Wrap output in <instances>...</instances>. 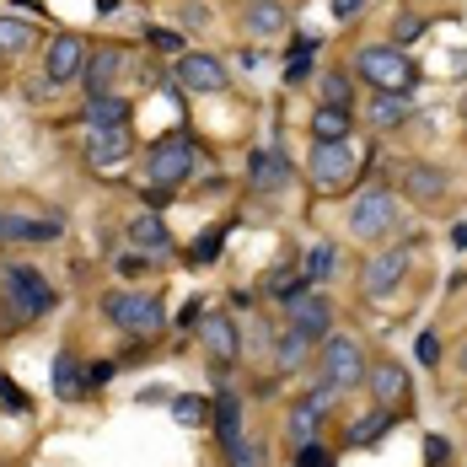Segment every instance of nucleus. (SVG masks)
<instances>
[{
	"label": "nucleus",
	"mask_w": 467,
	"mask_h": 467,
	"mask_svg": "<svg viewBox=\"0 0 467 467\" xmlns=\"http://www.w3.org/2000/svg\"><path fill=\"white\" fill-rule=\"evenodd\" d=\"M462 119H467V97H462Z\"/></svg>",
	"instance_id": "nucleus-42"
},
{
	"label": "nucleus",
	"mask_w": 467,
	"mask_h": 467,
	"mask_svg": "<svg viewBox=\"0 0 467 467\" xmlns=\"http://www.w3.org/2000/svg\"><path fill=\"white\" fill-rule=\"evenodd\" d=\"M226 457H232V467H269V451L258 441H236V446H226Z\"/></svg>",
	"instance_id": "nucleus-30"
},
{
	"label": "nucleus",
	"mask_w": 467,
	"mask_h": 467,
	"mask_svg": "<svg viewBox=\"0 0 467 467\" xmlns=\"http://www.w3.org/2000/svg\"><path fill=\"white\" fill-rule=\"evenodd\" d=\"M65 232L54 215L44 221H33V215H0V242H54V236Z\"/></svg>",
	"instance_id": "nucleus-12"
},
{
	"label": "nucleus",
	"mask_w": 467,
	"mask_h": 467,
	"mask_svg": "<svg viewBox=\"0 0 467 467\" xmlns=\"http://www.w3.org/2000/svg\"><path fill=\"white\" fill-rule=\"evenodd\" d=\"M130 150H135V140H130V124H113V130H92L87 135V161L92 167H119V161H130Z\"/></svg>",
	"instance_id": "nucleus-8"
},
{
	"label": "nucleus",
	"mask_w": 467,
	"mask_h": 467,
	"mask_svg": "<svg viewBox=\"0 0 467 467\" xmlns=\"http://www.w3.org/2000/svg\"><path fill=\"white\" fill-rule=\"evenodd\" d=\"M145 269H150V264H145L140 253H119V275H124V280H130V275H145Z\"/></svg>",
	"instance_id": "nucleus-36"
},
{
	"label": "nucleus",
	"mask_w": 467,
	"mask_h": 467,
	"mask_svg": "<svg viewBox=\"0 0 467 467\" xmlns=\"http://www.w3.org/2000/svg\"><path fill=\"white\" fill-rule=\"evenodd\" d=\"M172 409H178V420H188V424L199 420V403H193V398H178V403H172Z\"/></svg>",
	"instance_id": "nucleus-39"
},
{
	"label": "nucleus",
	"mask_w": 467,
	"mask_h": 467,
	"mask_svg": "<svg viewBox=\"0 0 467 467\" xmlns=\"http://www.w3.org/2000/svg\"><path fill=\"white\" fill-rule=\"evenodd\" d=\"M199 338H204V349H210L215 360H236V327H232V317H204V323H199Z\"/></svg>",
	"instance_id": "nucleus-17"
},
{
	"label": "nucleus",
	"mask_w": 467,
	"mask_h": 467,
	"mask_svg": "<svg viewBox=\"0 0 467 467\" xmlns=\"http://www.w3.org/2000/svg\"><path fill=\"white\" fill-rule=\"evenodd\" d=\"M87 124H92V130L130 124V102H124L119 92H92V97H87Z\"/></svg>",
	"instance_id": "nucleus-13"
},
{
	"label": "nucleus",
	"mask_w": 467,
	"mask_h": 467,
	"mask_svg": "<svg viewBox=\"0 0 467 467\" xmlns=\"http://www.w3.org/2000/svg\"><path fill=\"white\" fill-rule=\"evenodd\" d=\"M366 381V355H360V344L355 338H333L323 349V387L327 392H349V387H360Z\"/></svg>",
	"instance_id": "nucleus-4"
},
{
	"label": "nucleus",
	"mask_w": 467,
	"mask_h": 467,
	"mask_svg": "<svg viewBox=\"0 0 467 467\" xmlns=\"http://www.w3.org/2000/svg\"><path fill=\"white\" fill-rule=\"evenodd\" d=\"M0 398H5V403H11V409H22V392H16V387H11V376H0Z\"/></svg>",
	"instance_id": "nucleus-40"
},
{
	"label": "nucleus",
	"mask_w": 467,
	"mask_h": 467,
	"mask_svg": "<svg viewBox=\"0 0 467 467\" xmlns=\"http://www.w3.org/2000/svg\"><path fill=\"white\" fill-rule=\"evenodd\" d=\"M312 48H317V38H301V44H296L290 65H285V81H301V76L312 70Z\"/></svg>",
	"instance_id": "nucleus-32"
},
{
	"label": "nucleus",
	"mask_w": 467,
	"mask_h": 467,
	"mask_svg": "<svg viewBox=\"0 0 467 467\" xmlns=\"http://www.w3.org/2000/svg\"><path fill=\"white\" fill-rule=\"evenodd\" d=\"M215 435H221V446H236L242 441V398L236 392H221L215 398Z\"/></svg>",
	"instance_id": "nucleus-20"
},
{
	"label": "nucleus",
	"mask_w": 467,
	"mask_h": 467,
	"mask_svg": "<svg viewBox=\"0 0 467 467\" xmlns=\"http://www.w3.org/2000/svg\"><path fill=\"white\" fill-rule=\"evenodd\" d=\"M150 44H156V48H183L172 33H161V27H150Z\"/></svg>",
	"instance_id": "nucleus-41"
},
{
	"label": "nucleus",
	"mask_w": 467,
	"mask_h": 467,
	"mask_svg": "<svg viewBox=\"0 0 467 467\" xmlns=\"http://www.w3.org/2000/svg\"><path fill=\"white\" fill-rule=\"evenodd\" d=\"M360 11H366V0H333V16H338V22H355Z\"/></svg>",
	"instance_id": "nucleus-37"
},
{
	"label": "nucleus",
	"mask_w": 467,
	"mask_h": 467,
	"mask_svg": "<svg viewBox=\"0 0 467 467\" xmlns=\"http://www.w3.org/2000/svg\"><path fill=\"white\" fill-rule=\"evenodd\" d=\"M221 242H226V226H221V232H204L193 242V264H210V258L221 253Z\"/></svg>",
	"instance_id": "nucleus-33"
},
{
	"label": "nucleus",
	"mask_w": 467,
	"mask_h": 467,
	"mask_svg": "<svg viewBox=\"0 0 467 467\" xmlns=\"http://www.w3.org/2000/svg\"><path fill=\"white\" fill-rule=\"evenodd\" d=\"M327 457H323V446H317V441H306V446H301V462L296 467H323Z\"/></svg>",
	"instance_id": "nucleus-38"
},
{
	"label": "nucleus",
	"mask_w": 467,
	"mask_h": 467,
	"mask_svg": "<svg viewBox=\"0 0 467 467\" xmlns=\"http://www.w3.org/2000/svg\"><path fill=\"white\" fill-rule=\"evenodd\" d=\"M54 392H59V398H81V392H87V381H81V366H76V355H70V349L54 360Z\"/></svg>",
	"instance_id": "nucleus-24"
},
{
	"label": "nucleus",
	"mask_w": 467,
	"mask_h": 467,
	"mask_svg": "<svg viewBox=\"0 0 467 467\" xmlns=\"http://www.w3.org/2000/svg\"><path fill=\"white\" fill-rule=\"evenodd\" d=\"M130 242L145 247V253H167V247H172V232L161 226V215L145 210V215H130Z\"/></svg>",
	"instance_id": "nucleus-15"
},
{
	"label": "nucleus",
	"mask_w": 467,
	"mask_h": 467,
	"mask_svg": "<svg viewBox=\"0 0 467 467\" xmlns=\"http://www.w3.org/2000/svg\"><path fill=\"white\" fill-rule=\"evenodd\" d=\"M414 355H420L424 366H435V360H441V338H435V333H420V338H414Z\"/></svg>",
	"instance_id": "nucleus-35"
},
{
	"label": "nucleus",
	"mask_w": 467,
	"mask_h": 467,
	"mask_svg": "<svg viewBox=\"0 0 467 467\" xmlns=\"http://www.w3.org/2000/svg\"><path fill=\"white\" fill-rule=\"evenodd\" d=\"M371 376V387H376V398H381V409L387 403H403V392H409V376H403V366H392V360H381Z\"/></svg>",
	"instance_id": "nucleus-21"
},
{
	"label": "nucleus",
	"mask_w": 467,
	"mask_h": 467,
	"mask_svg": "<svg viewBox=\"0 0 467 467\" xmlns=\"http://www.w3.org/2000/svg\"><path fill=\"white\" fill-rule=\"evenodd\" d=\"M247 172H253L258 188H285V178H290V167H285L280 150H253V156H247Z\"/></svg>",
	"instance_id": "nucleus-19"
},
{
	"label": "nucleus",
	"mask_w": 467,
	"mask_h": 467,
	"mask_svg": "<svg viewBox=\"0 0 467 467\" xmlns=\"http://www.w3.org/2000/svg\"><path fill=\"white\" fill-rule=\"evenodd\" d=\"M178 87H188V92H226V70L210 54H183L178 59Z\"/></svg>",
	"instance_id": "nucleus-9"
},
{
	"label": "nucleus",
	"mask_w": 467,
	"mask_h": 467,
	"mask_svg": "<svg viewBox=\"0 0 467 467\" xmlns=\"http://www.w3.org/2000/svg\"><path fill=\"white\" fill-rule=\"evenodd\" d=\"M409 193H414L420 204H430V199H441V193H446V178H441L435 167H414V172H409Z\"/></svg>",
	"instance_id": "nucleus-26"
},
{
	"label": "nucleus",
	"mask_w": 467,
	"mask_h": 467,
	"mask_svg": "<svg viewBox=\"0 0 467 467\" xmlns=\"http://www.w3.org/2000/svg\"><path fill=\"white\" fill-rule=\"evenodd\" d=\"M403 275H409V253H403V247H392V253H381V258H371V264H366L360 290H366V296H387V290L403 280Z\"/></svg>",
	"instance_id": "nucleus-11"
},
{
	"label": "nucleus",
	"mask_w": 467,
	"mask_h": 467,
	"mask_svg": "<svg viewBox=\"0 0 467 467\" xmlns=\"http://www.w3.org/2000/svg\"><path fill=\"white\" fill-rule=\"evenodd\" d=\"M387 430H392V414H387V409H376V414H366V420L349 430V441H355V446H376Z\"/></svg>",
	"instance_id": "nucleus-27"
},
{
	"label": "nucleus",
	"mask_w": 467,
	"mask_h": 467,
	"mask_svg": "<svg viewBox=\"0 0 467 467\" xmlns=\"http://www.w3.org/2000/svg\"><path fill=\"white\" fill-rule=\"evenodd\" d=\"M392 226H398V199H392L387 188H371V193L355 199V210H349V232L360 236V242H376V236H387Z\"/></svg>",
	"instance_id": "nucleus-3"
},
{
	"label": "nucleus",
	"mask_w": 467,
	"mask_h": 467,
	"mask_svg": "<svg viewBox=\"0 0 467 467\" xmlns=\"http://www.w3.org/2000/svg\"><path fill=\"white\" fill-rule=\"evenodd\" d=\"M22 48H33V27H27V22L0 16V54H22Z\"/></svg>",
	"instance_id": "nucleus-28"
},
{
	"label": "nucleus",
	"mask_w": 467,
	"mask_h": 467,
	"mask_svg": "<svg viewBox=\"0 0 467 467\" xmlns=\"http://www.w3.org/2000/svg\"><path fill=\"white\" fill-rule=\"evenodd\" d=\"M193 172V145L183 135H167V140L150 145V156H145V178L150 188H178Z\"/></svg>",
	"instance_id": "nucleus-2"
},
{
	"label": "nucleus",
	"mask_w": 467,
	"mask_h": 467,
	"mask_svg": "<svg viewBox=\"0 0 467 467\" xmlns=\"http://www.w3.org/2000/svg\"><path fill=\"white\" fill-rule=\"evenodd\" d=\"M81 59H87V48H81V38H54L48 44V81H70L76 70H81Z\"/></svg>",
	"instance_id": "nucleus-14"
},
{
	"label": "nucleus",
	"mask_w": 467,
	"mask_h": 467,
	"mask_svg": "<svg viewBox=\"0 0 467 467\" xmlns=\"http://www.w3.org/2000/svg\"><path fill=\"white\" fill-rule=\"evenodd\" d=\"M312 135H317V140H344V135H349V108L323 102V108L312 113Z\"/></svg>",
	"instance_id": "nucleus-22"
},
{
	"label": "nucleus",
	"mask_w": 467,
	"mask_h": 467,
	"mask_svg": "<svg viewBox=\"0 0 467 467\" xmlns=\"http://www.w3.org/2000/svg\"><path fill=\"white\" fill-rule=\"evenodd\" d=\"M360 76L371 81L376 92H409V87H414L409 54H403V48H387V44L360 48Z\"/></svg>",
	"instance_id": "nucleus-1"
},
{
	"label": "nucleus",
	"mask_w": 467,
	"mask_h": 467,
	"mask_svg": "<svg viewBox=\"0 0 467 467\" xmlns=\"http://www.w3.org/2000/svg\"><path fill=\"white\" fill-rule=\"evenodd\" d=\"M327 323H333V306H327L323 296H290V327L301 333V338H323Z\"/></svg>",
	"instance_id": "nucleus-10"
},
{
	"label": "nucleus",
	"mask_w": 467,
	"mask_h": 467,
	"mask_svg": "<svg viewBox=\"0 0 467 467\" xmlns=\"http://www.w3.org/2000/svg\"><path fill=\"white\" fill-rule=\"evenodd\" d=\"M119 65H124V54H119V48H97L92 59H81V76H87V97H92V92H108V81L119 76Z\"/></svg>",
	"instance_id": "nucleus-16"
},
{
	"label": "nucleus",
	"mask_w": 467,
	"mask_h": 467,
	"mask_svg": "<svg viewBox=\"0 0 467 467\" xmlns=\"http://www.w3.org/2000/svg\"><path fill=\"white\" fill-rule=\"evenodd\" d=\"M301 275H306V285H323L327 275H333V247H327V242L312 247V258H306V269H301Z\"/></svg>",
	"instance_id": "nucleus-29"
},
{
	"label": "nucleus",
	"mask_w": 467,
	"mask_h": 467,
	"mask_svg": "<svg viewBox=\"0 0 467 467\" xmlns=\"http://www.w3.org/2000/svg\"><path fill=\"white\" fill-rule=\"evenodd\" d=\"M323 102H333V108H349V81H344V76H323Z\"/></svg>",
	"instance_id": "nucleus-34"
},
{
	"label": "nucleus",
	"mask_w": 467,
	"mask_h": 467,
	"mask_svg": "<svg viewBox=\"0 0 467 467\" xmlns=\"http://www.w3.org/2000/svg\"><path fill=\"white\" fill-rule=\"evenodd\" d=\"M247 27H253L258 38H269V33H280V27H285V5H280V0H258V5L247 11Z\"/></svg>",
	"instance_id": "nucleus-25"
},
{
	"label": "nucleus",
	"mask_w": 467,
	"mask_h": 467,
	"mask_svg": "<svg viewBox=\"0 0 467 467\" xmlns=\"http://www.w3.org/2000/svg\"><path fill=\"white\" fill-rule=\"evenodd\" d=\"M306 344H312V338H301L296 327L285 333V338H280V371H296V366H301V355H306Z\"/></svg>",
	"instance_id": "nucleus-31"
},
{
	"label": "nucleus",
	"mask_w": 467,
	"mask_h": 467,
	"mask_svg": "<svg viewBox=\"0 0 467 467\" xmlns=\"http://www.w3.org/2000/svg\"><path fill=\"white\" fill-rule=\"evenodd\" d=\"M312 178L323 188H338L355 178V150H349V140H317V150H312Z\"/></svg>",
	"instance_id": "nucleus-7"
},
{
	"label": "nucleus",
	"mask_w": 467,
	"mask_h": 467,
	"mask_svg": "<svg viewBox=\"0 0 467 467\" xmlns=\"http://www.w3.org/2000/svg\"><path fill=\"white\" fill-rule=\"evenodd\" d=\"M398 119H409V97L403 92H376L371 97V124L387 130V124H398Z\"/></svg>",
	"instance_id": "nucleus-23"
},
{
	"label": "nucleus",
	"mask_w": 467,
	"mask_h": 467,
	"mask_svg": "<svg viewBox=\"0 0 467 467\" xmlns=\"http://www.w3.org/2000/svg\"><path fill=\"white\" fill-rule=\"evenodd\" d=\"M102 306H108L113 327H124V333H150V327H161V301H156V296L119 290V296H108Z\"/></svg>",
	"instance_id": "nucleus-6"
},
{
	"label": "nucleus",
	"mask_w": 467,
	"mask_h": 467,
	"mask_svg": "<svg viewBox=\"0 0 467 467\" xmlns=\"http://www.w3.org/2000/svg\"><path fill=\"white\" fill-rule=\"evenodd\" d=\"M5 296H11V306L22 312V317H44L48 306H54V290L38 269H27V264H11L5 269Z\"/></svg>",
	"instance_id": "nucleus-5"
},
{
	"label": "nucleus",
	"mask_w": 467,
	"mask_h": 467,
	"mask_svg": "<svg viewBox=\"0 0 467 467\" xmlns=\"http://www.w3.org/2000/svg\"><path fill=\"white\" fill-rule=\"evenodd\" d=\"M327 398H333V392H327V387H317V392L306 398V409H296V414H290V435H296V446L317 441V414L327 409Z\"/></svg>",
	"instance_id": "nucleus-18"
}]
</instances>
